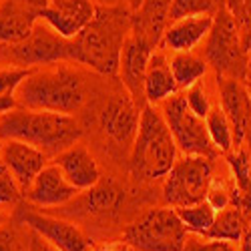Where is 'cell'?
Segmentation results:
<instances>
[{
  "mask_svg": "<svg viewBox=\"0 0 251 251\" xmlns=\"http://www.w3.org/2000/svg\"><path fill=\"white\" fill-rule=\"evenodd\" d=\"M133 30V14L127 6H97L93 20L73 38V62L100 75H117L123 47Z\"/></svg>",
  "mask_w": 251,
  "mask_h": 251,
  "instance_id": "cell-1",
  "label": "cell"
},
{
  "mask_svg": "<svg viewBox=\"0 0 251 251\" xmlns=\"http://www.w3.org/2000/svg\"><path fill=\"white\" fill-rule=\"evenodd\" d=\"M0 137L4 141H25L43 153L56 157L58 153L75 147L82 137V129L73 115L18 107L6 115H0Z\"/></svg>",
  "mask_w": 251,
  "mask_h": 251,
  "instance_id": "cell-2",
  "label": "cell"
},
{
  "mask_svg": "<svg viewBox=\"0 0 251 251\" xmlns=\"http://www.w3.org/2000/svg\"><path fill=\"white\" fill-rule=\"evenodd\" d=\"M87 99L85 80L69 69L50 65L49 69H34L16 91L18 107L36 111H54L73 115L78 111Z\"/></svg>",
  "mask_w": 251,
  "mask_h": 251,
  "instance_id": "cell-3",
  "label": "cell"
},
{
  "mask_svg": "<svg viewBox=\"0 0 251 251\" xmlns=\"http://www.w3.org/2000/svg\"><path fill=\"white\" fill-rule=\"evenodd\" d=\"M177 143L165 117L147 102L141 109L139 131L129 157V169L133 177L141 181L167 177L177 163Z\"/></svg>",
  "mask_w": 251,
  "mask_h": 251,
  "instance_id": "cell-4",
  "label": "cell"
},
{
  "mask_svg": "<svg viewBox=\"0 0 251 251\" xmlns=\"http://www.w3.org/2000/svg\"><path fill=\"white\" fill-rule=\"evenodd\" d=\"M249 58L251 54L243 45L235 16L227 6L221 8L213 18L211 32L207 34V47H205L207 65L213 67L217 76L237 78L245 82Z\"/></svg>",
  "mask_w": 251,
  "mask_h": 251,
  "instance_id": "cell-5",
  "label": "cell"
},
{
  "mask_svg": "<svg viewBox=\"0 0 251 251\" xmlns=\"http://www.w3.org/2000/svg\"><path fill=\"white\" fill-rule=\"evenodd\" d=\"M187 235L173 207H155L125 227L123 241L135 251H183Z\"/></svg>",
  "mask_w": 251,
  "mask_h": 251,
  "instance_id": "cell-6",
  "label": "cell"
},
{
  "mask_svg": "<svg viewBox=\"0 0 251 251\" xmlns=\"http://www.w3.org/2000/svg\"><path fill=\"white\" fill-rule=\"evenodd\" d=\"M0 56L4 62H12L23 69H38L40 65L73 62V38L60 36L45 20H38L32 32L12 45H0Z\"/></svg>",
  "mask_w": 251,
  "mask_h": 251,
  "instance_id": "cell-7",
  "label": "cell"
},
{
  "mask_svg": "<svg viewBox=\"0 0 251 251\" xmlns=\"http://www.w3.org/2000/svg\"><path fill=\"white\" fill-rule=\"evenodd\" d=\"M161 115L169 125L177 149L183 155H201L215 161L219 149L213 145L207 133L205 119H201L189 109L185 93H175L173 97L165 99L161 102Z\"/></svg>",
  "mask_w": 251,
  "mask_h": 251,
  "instance_id": "cell-8",
  "label": "cell"
},
{
  "mask_svg": "<svg viewBox=\"0 0 251 251\" xmlns=\"http://www.w3.org/2000/svg\"><path fill=\"white\" fill-rule=\"evenodd\" d=\"M213 181V159L201 155H185L167 173L163 185V201L169 207H185L205 201Z\"/></svg>",
  "mask_w": 251,
  "mask_h": 251,
  "instance_id": "cell-9",
  "label": "cell"
},
{
  "mask_svg": "<svg viewBox=\"0 0 251 251\" xmlns=\"http://www.w3.org/2000/svg\"><path fill=\"white\" fill-rule=\"evenodd\" d=\"M141 107L125 89L111 95L99 111V129L119 151H131L139 131Z\"/></svg>",
  "mask_w": 251,
  "mask_h": 251,
  "instance_id": "cell-10",
  "label": "cell"
},
{
  "mask_svg": "<svg viewBox=\"0 0 251 251\" xmlns=\"http://www.w3.org/2000/svg\"><path fill=\"white\" fill-rule=\"evenodd\" d=\"M153 49L155 45L149 38L131 30L121 54V65H119L121 80L141 109L147 104V99H145V76H147V65L153 54Z\"/></svg>",
  "mask_w": 251,
  "mask_h": 251,
  "instance_id": "cell-11",
  "label": "cell"
},
{
  "mask_svg": "<svg viewBox=\"0 0 251 251\" xmlns=\"http://www.w3.org/2000/svg\"><path fill=\"white\" fill-rule=\"evenodd\" d=\"M219 89V107L227 115L233 129V143L235 149L245 143V137L251 129V95L247 85L237 78L217 76Z\"/></svg>",
  "mask_w": 251,
  "mask_h": 251,
  "instance_id": "cell-12",
  "label": "cell"
},
{
  "mask_svg": "<svg viewBox=\"0 0 251 251\" xmlns=\"http://www.w3.org/2000/svg\"><path fill=\"white\" fill-rule=\"evenodd\" d=\"M97 6L93 0H47L40 10V20L54 28L60 36L75 38L93 20Z\"/></svg>",
  "mask_w": 251,
  "mask_h": 251,
  "instance_id": "cell-13",
  "label": "cell"
},
{
  "mask_svg": "<svg viewBox=\"0 0 251 251\" xmlns=\"http://www.w3.org/2000/svg\"><path fill=\"white\" fill-rule=\"evenodd\" d=\"M20 221L28 229L36 231L38 235H43L60 251H91L93 249V241L71 221L49 217L34 211H25L20 215Z\"/></svg>",
  "mask_w": 251,
  "mask_h": 251,
  "instance_id": "cell-14",
  "label": "cell"
},
{
  "mask_svg": "<svg viewBox=\"0 0 251 251\" xmlns=\"http://www.w3.org/2000/svg\"><path fill=\"white\" fill-rule=\"evenodd\" d=\"M47 0H2L0 2V45L25 40L40 20Z\"/></svg>",
  "mask_w": 251,
  "mask_h": 251,
  "instance_id": "cell-15",
  "label": "cell"
},
{
  "mask_svg": "<svg viewBox=\"0 0 251 251\" xmlns=\"http://www.w3.org/2000/svg\"><path fill=\"white\" fill-rule=\"evenodd\" d=\"M0 159L8 165V169L16 177L23 193H26L30 189L32 181L36 179V175L47 167L49 155L36 149L34 145H28L25 141H16V139H8L2 143Z\"/></svg>",
  "mask_w": 251,
  "mask_h": 251,
  "instance_id": "cell-16",
  "label": "cell"
},
{
  "mask_svg": "<svg viewBox=\"0 0 251 251\" xmlns=\"http://www.w3.org/2000/svg\"><path fill=\"white\" fill-rule=\"evenodd\" d=\"M80 191L65 177L56 163L47 165L43 171L36 175L30 189L25 193V197L38 207H58L73 201Z\"/></svg>",
  "mask_w": 251,
  "mask_h": 251,
  "instance_id": "cell-17",
  "label": "cell"
},
{
  "mask_svg": "<svg viewBox=\"0 0 251 251\" xmlns=\"http://www.w3.org/2000/svg\"><path fill=\"white\" fill-rule=\"evenodd\" d=\"M213 18L215 16L197 14V16H185V18L173 20L165 28L159 47L173 52H191V49H195L211 32Z\"/></svg>",
  "mask_w": 251,
  "mask_h": 251,
  "instance_id": "cell-18",
  "label": "cell"
},
{
  "mask_svg": "<svg viewBox=\"0 0 251 251\" xmlns=\"http://www.w3.org/2000/svg\"><path fill=\"white\" fill-rule=\"evenodd\" d=\"M54 163L60 167V171L65 173V177L78 191H87L100 181L99 165L91 155V151L82 147V145H75V147L58 153L54 157Z\"/></svg>",
  "mask_w": 251,
  "mask_h": 251,
  "instance_id": "cell-19",
  "label": "cell"
},
{
  "mask_svg": "<svg viewBox=\"0 0 251 251\" xmlns=\"http://www.w3.org/2000/svg\"><path fill=\"white\" fill-rule=\"evenodd\" d=\"M175 93H179V85L173 76L169 58L163 50H153L145 76V99L149 104H159Z\"/></svg>",
  "mask_w": 251,
  "mask_h": 251,
  "instance_id": "cell-20",
  "label": "cell"
},
{
  "mask_svg": "<svg viewBox=\"0 0 251 251\" xmlns=\"http://www.w3.org/2000/svg\"><path fill=\"white\" fill-rule=\"evenodd\" d=\"M125 201V191L119 187L113 179L109 181H99L95 187L87 189L76 203V211L85 215H107L117 211V207Z\"/></svg>",
  "mask_w": 251,
  "mask_h": 251,
  "instance_id": "cell-21",
  "label": "cell"
},
{
  "mask_svg": "<svg viewBox=\"0 0 251 251\" xmlns=\"http://www.w3.org/2000/svg\"><path fill=\"white\" fill-rule=\"evenodd\" d=\"M249 225V219L239 211L237 207L229 205L221 211H217L215 221L211 225V229L203 235L207 239H223V241H241L245 227Z\"/></svg>",
  "mask_w": 251,
  "mask_h": 251,
  "instance_id": "cell-22",
  "label": "cell"
},
{
  "mask_svg": "<svg viewBox=\"0 0 251 251\" xmlns=\"http://www.w3.org/2000/svg\"><path fill=\"white\" fill-rule=\"evenodd\" d=\"M169 65L179 89H189L191 85L199 82V78L205 76L207 73V60L191 52H175L169 60Z\"/></svg>",
  "mask_w": 251,
  "mask_h": 251,
  "instance_id": "cell-23",
  "label": "cell"
},
{
  "mask_svg": "<svg viewBox=\"0 0 251 251\" xmlns=\"http://www.w3.org/2000/svg\"><path fill=\"white\" fill-rule=\"evenodd\" d=\"M173 209L177 211V215L183 221L187 231L201 235V237L211 229L215 215H217V211L207 201H199V203L185 205V207H173Z\"/></svg>",
  "mask_w": 251,
  "mask_h": 251,
  "instance_id": "cell-24",
  "label": "cell"
},
{
  "mask_svg": "<svg viewBox=\"0 0 251 251\" xmlns=\"http://www.w3.org/2000/svg\"><path fill=\"white\" fill-rule=\"evenodd\" d=\"M34 69H23V67H4L0 69V115H6L14 109H18L16 91L26 76L32 75Z\"/></svg>",
  "mask_w": 251,
  "mask_h": 251,
  "instance_id": "cell-25",
  "label": "cell"
},
{
  "mask_svg": "<svg viewBox=\"0 0 251 251\" xmlns=\"http://www.w3.org/2000/svg\"><path fill=\"white\" fill-rule=\"evenodd\" d=\"M205 125H207V133L211 137L213 145L219 149V153H229L235 149L233 143V129L231 123H229L227 115L223 113V109L219 107H211V111L205 117Z\"/></svg>",
  "mask_w": 251,
  "mask_h": 251,
  "instance_id": "cell-26",
  "label": "cell"
},
{
  "mask_svg": "<svg viewBox=\"0 0 251 251\" xmlns=\"http://www.w3.org/2000/svg\"><path fill=\"white\" fill-rule=\"evenodd\" d=\"M227 6V0H173L169 8V20H179L185 16L209 14L215 16L221 8Z\"/></svg>",
  "mask_w": 251,
  "mask_h": 251,
  "instance_id": "cell-27",
  "label": "cell"
},
{
  "mask_svg": "<svg viewBox=\"0 0 251 251\" xmlns=\"http://www.w3.org/2000/svg\"><path fill=\"white\" fill-rule=\"evenodd\" d=\"M227 8L235 16L243 45L251 54V0H227Z\"/></svg>",
  "mask_w": 251,
  "mask_h": 251,
  "instance_id": "cell-28",
  "label": "cell"
},
{
  "mask_svg": "<svg viewBox=\"0 0 251 251\" xmlns=\"http://www.w3.org/2000/svg\"><path fill=\"white\" fill-rule=\"evenodd\" d=\"M23 189L8 169V165L0 159V205H14L23 199Z\"/></svg>",
  "mask_w": 251,
  "mask_h": 251,
  "instance_id": "cell-29",
  "label": "cell"
},
{
  "mask_svg": "<svg viewBox=\"0 0 251 251\" xmlns=\"http://www.w3.org/2000/svg\"><path fill=\"white\" fill-rule=\"evenodd\" d=\"M183 251H235L231 241H223V239H207L201 235H187V241H185V247Z\"/></svg>",
  "mask_w": 251,
  "mask_h": 251,
  "instance_id": "cell-30",
  "label": "cell"
},
{
  "mask_svg": "<svg viewBox=\"0 0 251 251\" xmlns=\"http://www.w3.org/2000/svg\"><path fill=\"white\" fill-rule=\"evenodd\" d=\"M185 99H187V104H189V109H191L195 115H199L201 119H205L207 113L211 111V107H213L211 100H209V97H207V93H205V89L199 85V82H195V85H191L189 89H187Z\"/></svg>",
  "mask_w": 251,
  "mask_h": 251,
  "instance_id": "cell-31",
  "label": "cell"
},
{
  "mask_svg": "<svg viewBox=\"0 0 251 251\" xmlns=\"http://www.w3.org/2000/svg\"><path fill=\"white\" fill-rule=\"evenodd\" d=\"M205 201L211 205L215 211H221V209L229 207L231 205V189H227V187L223 185V181H211V185H209V191H207V197Z\"/></svg>",
  "mask_w": 251,
  "mask_h": 251,
  "instance_id": "cell-32",
  "label": "cell"
},
{
  "mask_svg": "<svg viewBox=\"0 0 251 251\" xmlns=\"http://www.w3.org/2000/svg\"><path fill=\"white\" fill-rule=\"evenodd\" d=\"M0 251H25L12 227H0Z\"/></svg>",
  "mask_w": 251,
  "mask_h": 251,
  "instance_id": "cell-33",
  "label": "cell"
},
{
  "mask_svg": "<svg viewBox=\"0 0 251 251\" xmlns=\"http://www.w3.org/2000/svg\"><path fill=\"white\" fill-rule=\"evenodd\" d=\"M28 251H60L58 247H54L50 241H47L43 235H38L36 231L30 229L28 235Z\"/></svg>",
  "mask_w": 251,
  "mask_h": 251,
  "instance_id": "cell-34",
  "label": "cell"
},
{
  "mask_svg": "<svg viewBox=\"0 0 251 251\" xmlns=\"http://www.w3.org/2000/svg\"><path fill=\"white\" fill-rule=\"evenodd\" d=\"M93 251H131V245L125 241H111L102 245H93Z\"/></svg>",
  "mask_w": 251,
  "mask_h": 251,
  "instance_id": "cell-35",
  "label": "cell"
},
{
  "mask_svg": "<svg viewBox=\"0 0 251 251\" xmlns=\"http://www.w3.org/2000/svg\"><path fill=\"white\" fill-rule=\"evenodd\" d=\"M241 249L239 251H251V221L249 225L245 227V231H243V237H241Z\"/></svg>",
  "mask_w": 251,
  "mask_h": 251,
  "instance_id": "cell-36",
  "label": "cell"
},
{
  "mask_svg": "<svg viewBox=\"0 0 251 251\" xmlns=\"http://www.w3.org/2000/svg\"><path fill=\"white\" fill-rule=\"evenodd\" d=\"M147 2H153V4H159V6L171 8V2H173V0H147Z\"/></svg>",
  "mask_w": 251,
  "mask_h": 251,
  "instance_id": "cell-37",
  "label": "cell"
},
{
  "mask_svg": "<svg viewBox=\"0 0 251 251\" xmlns=\"http://www.w3.org/2000/svg\"><path fill=\"white\" fill-rule=\"evenodd\" d=\"M245 85H247V91L251 95V58H249V69H247V76H245Z\"/></svg>",
  "mask_w": 251,
  "mask_h": 251,
  "instance_id": "cell-38",
  "label": "cell"
},
{
  "mask_svg": "<svg viewBox=\"0 0 251 251\" xmlns=\"http://www.w3.org/2000/svg\"><path fill=\"white\" fill-rule=\"evenodd\" d=\"M129 2H131V6H133V8L137 10V8H139V6L143 4V0H129Z\"/></svg>",
  "mask_w": 251,
  "mask_h": 251,
  "instance_id": "cell-39",
  "label": "cell"
},
{
  "mask_svg": "<svg viewBox=\"0 0 251 251\" xmlns=\"http://www.w3.org/2000/svg\"><path fill=\"white\" fill-rule=\"evenodd\" d=\"M0 151H2V137H0Z\"/></svg>",
  "mask_w": 251,
  "mask_h": 251,
  "instance_id": "cell-40",
  "label": "cell"
},
{
  "mask_svg": "<svg viewBox=\"0 0 251 251\" xmlns=\"http://www.w3.org/2000/svg\"><path fill=\"white\" fill-rule=\"evenodd\" d=\"M0 225H2V215H0Z\"/></svg>",
  "mask_w": 251,
  "mask_h": 251,
  "instance_id": "cell-41",
  "label": "cell"
}]
</instances>
